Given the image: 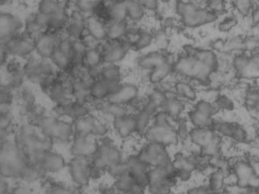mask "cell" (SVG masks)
<instances>
[{
    "instance_id": "cell-33",
    "label": "cell",
    "mask_w": 259,
    "mask_h": 194,
    "mask_svg": "<svg viewBox=\"0 0 259 194\" xmlns=\"http://www.w3.org/2000/svg\"><path fill=\"white\" fill-rule=\"evenodd\" d=\"M140 2H141V5L143 6L147 13L150 12V13H153L154 14L160 7L159 3L155 2V1H140Z\"/></svg>"
},
{
    "instance_id": "cell-24",
    "label": "cell",
    "mask_w": 259,
    "mask_h": 194,
    "mask_svg": "<svg viewBox=\"0 0 259 194\" xmlns=\"http://www.w3.org/2000/svg\"><path fill=\"white\" fill-rule=\"evenodd\" d=\"M109 3L111 19L117 22H127V3L111 1Z\"/></svg>"
},
{
    "instance_id": "cell-29",
    "label": "cell",
    "mask_w": 259,
    "mask_h": 194,
    "mask_svg": "<svg viewBox=\"0 0 259 194\" xmlns=\"http://www.w3.org/2000/svg\"><path fill=\"white\" fill-rule=\"evenodd\" d=\"M97 1H85V0H81V1H77L73 3L74 8L78 10V11L82 13L85 16H91L97 5Z\"/></svg>"
},
{
    "instance_id": "cell-14",
    "label": "cell",
    "mask_w": 259,
    "mask_h": 194,
    "mask_svg": "<svg viewBox=\"0 0 259 194\" xmlns=\"http://www.w3.org/2000/svg\"><path fill=\"white\" fill-rule=\"evenodd\" d=\"M112 125L120 138L126 139L137 134V123L133 114L125 115L112 120Z\"/></svg>"
},
{
    "instance_id": "cell-22",
    "label": "cell",
    "mask_w": 259,
    "mask_h": 194,
    "mask_svg": "<svg viewBox=\"0 0 259 194\" xmlns=\"http://www.w3.org/2000/svg\"><path fill=\"white\" fill-rule=\"evenodd\" d=\"M155 39H156V33L153 32L151 30L142 28L138 39L132 46V49L138 52L144 50L152 45Z\"/></svg>"
},
{
    "instance_id": "cell-2",
    "label": "cell",
    "mask_w": 259,
    "mask_h": 194,
    "mask_svg": "<svg viewBox=\"0 0 259 194\" xmlns=\"http://www.w3.org/2000/svg\"><path fill=\"white\" fill-rule=\"evenodd\" d=\"M40 132L51 141L66 143L74 138L73 124L56 115H49L40 124Z\"/></svg>"
},
{
    "instance_id": "cell-31",
    "label": "cell",
    "mask_w": 259,
    "mask_h": 194,
    "mask_svg": "<svg viewBox=\"0 0 259 194\" xmlns=\"http://www.w3.org/2000/svg\"><path fill=\"white\" fill-rule=\"evenodd\" d=\"M207 8L219 16L227 11L226 3L222 1H209L208 2Z\"/></svg>"
},
{
    "instance_id": "cell-11",
    "label": "cell",
    "mask_w": 259,
    "mask_h": 194,
    "mask_svg": "<svg viewBox=\"0 0 259 194\" xmlns=\"http://www.w3.org/2000/svg\"><path fill=\"white\" fill-rule=\"evenodd\" d=\"M71 151L75 158L88 159L93 156L97 147V142L92 137H74Z\"/></svg>"
},
{
    "instance_id": "cell-20",
    "label": "cell",
    "mask_w": 259,
    "mask_h": 194,
    "mask_svg": "<svg viewBox=\"0 0 259 194\" xmlns=\"http://www.w3.org/2000/svg\"><path fill=\"white\" fill-rule=\"evenodd\" d=\"M175 93L177 97L185 102H193L198 98V92L186 81L176 82Z\"/></svg>"
},
{
    "instance_id": "cell-28",
    "label": "cell",
    "mask_w": 259,
    "mask_h": 194,
    "mask_svg": "<svg viewBox=\"0 0 259 194\" xmlns=\"http://www.w3.org/2000/svg\"><path fill=\"white\" fill-rule=\"evenodd\" d=\"M239 23V19L235 15L227 16L218 24V29L221 32H230L234 29Z\"/></svg>"
},
{
    "instance_id": "cell-18",
    "label": "cell",
    "mask_w": 259,
    "mask_h": 194,
    "mask_svg": "<svg viewBox=\"0 0 259 194\" xmlns=\"http://www.w3.org/2000/svg\"><path fill=\"white\" fill-rule=\"evenodd\" d=\"M129 22H117L111 21L107 24V40H120L126 38L129 28Z\"/></svg>"
},
{
    "instance_id": "cell-27",
    "label": "cell",
    "mask_w": 259,
    "mask_h": 194,
    "mask_svg": "<svg viewBox=\"0 0 259 194\" xmlns=\"http://www.w3.org/2000/svg\"><path fill=\"white\" fill-rule=\"evenodd\" d=\"M214 103L220 112H233L235 109L234 102L226 94L219 93Z\"/></svg>"
},
{
    "instance_id": "cell-23",
    "label": "cell",
    "mask_w": 259,
    "mask_h": 194,
    "mask_svg": "<svg viewBox=\"0 0 259 194\" xmlns=\"http://www.w3.org/2000/svg\"><path fill=\"white\" fill-rule=\"evenodd\" d=\"M102 44V43H101ZM83 64L88 69L103 66V56H102L101 49L100 47L89 48L86 51L83 58Z\"/></svg>"
},
{
    "instance_id": "cell-36",
    "label": "cell",
    "mask_w": 259,
    "mask_h": 194,
    "mask_svg": "<svg viewBox=\"0 0 259 194\" xmlns=\"http://www.w3.org/2000/svg\"><path fill=\"white\" fill-rule=\"evenodd\" d=\"M257 142V145H259V129L257 128V132H256L255 141Z\"/></svg>"
},
{
    "instance_id": "cell-15",
    "label": "cell",
    "mask_w": 259,
    "mask_h": 194,
    "mask_svg": "<svg viewBox=\"0 0 259 194\" xmlns=\"http://www.w3.org/2000/svg\"><path fill=\"white\" fill-rule=\"evenodd\" d=\"M221 139L222 138L212 128L192 127L189 134V141L200 149Z\"/></svg>"
},
{
    "instance_id": "cell-12",
    "label": "cell",
    "mask_w": 259,
    "mask_h": 194,
    "mask_svg": "<svg viewBox=\"0 0 259 194\" xmlns=\"http://www.w3.org/2000/svg\"><path fill=\"white\" fill-rule=\"evenodd\" d=\"M87 16L74 8L69 13V20L65 31L73 39L82 38L86 34Z\"/></svg>"
},
{
    "instance_id": "cell-13",
    "label": "cell",
    "mask_w": 259,
    "mask_h": 194,
    "mask_svg": "<svg viewBox=\"0 0 259 194\" xmlns=\"http://www.w3.org/2000/svg\"><path fill=\"white\" fill-rule=\"evenodd\" d=\"M168 52L162 50H154L140 55L137 59V66L141 70L151 72L158 66L164 64L167 60Z\"/></svg>"
},
{
    "instance_id": "cell-16",
    "label": "cell",
    "mask_w": 259,
    "mask_h": 194,
    "mask_svg": "<svg viewBox=\"0 0 259 194\" xmlns=\"http://www.w3.org/2000/svg\"><path fill=\"white\" fill-rule=\"evenodd\" d=\"M107 24L99 20L94 16H87L86 21V34L99 42L107 40Z\"/></svg>"
},
{
    "instance_id": "cell-5",
    "label": "cell",
    "mask_w": 259,
    "mask_h": 194,
    "mask_svg": "<svg viewBox=\"0 0 259 194\" xmlns=\"http://www.w3.org/2000/svg\"><path fill=\"white\" fill-rule=\"evenodd\" d=\"M167 148L163 144L147 142L138 153V157L152 168L170 166L172 158Z\"/></svg>"
},
{
    "instance_id": "cell-26",
    "label": "cell",
    "mask_w": 259,
    "mask_h": 194,
    "mask_svg": "<svg viewBox=\"0 0 259 194\" xmlns=\"http://www.w3.org/2000/svg\"><path fill=\"white\" fill-rule=\"evenodd\" d=\"M63 5V2L58 1H41L38 4L37 11L48 16H52L59 11Z\"/></svg>"
},
{
    "instance_id": "cell-8",
    "label": "cell",
    "mask_w": 259,
    "mask_h": 194,
    "mask_svg": "<svg viewBox=\"0 0 259 194\" xmlns=\"http://www.w3.org/2000/svg\"><path fill=\"white\" fill-rule=\"evenodd\" d=\"M25 24L20 18L8 12L0 13V36L1 42L6 41L22 33Z\"/></svg>"
},
{
    "instance_id": "cell-21",
    "label": "cell",
    "mask_w": 259,
    "mask_h": 194,
    "mask_svg": "<svg viewBox=\"0 0 259 194\" xmlns=\"http://www.w3.org/2000/svg\"><path fill=\"white\" fill-rule=\"evenodd\" d=\"M127 3V21L131 24L138 25L147 15L140 1H128Z\"/></svg>"
},
{
    "instance_id": "cell-10",
    "label": "cell",
    "mask_w": 259,
    "mask_h": 194,
    "mask_svg": "<svg viewBox=\"0 0 259 194\" xmlns=\"http://www.w3.org/2000/svg\"><path fill=\"white\" fill-rule=\"evenodd\" d=\"M139 93L140 89L137 84L132 82L123 83L120 88L107 100L122 106H129L139 97Z\"/></svg>"
},
{
    "instance_id": "cell-34",
    "label": "cell",
    "mask_w": 259,
    "mask_h": 194,
    "mask_svg": "<svg viewBox=\"0 0 259 194\" xmlns=\"http://www.w3.org/2000/svg\"><path fill=\"white\" fill-rule=\"evenodd\" d=\"M226 40L221 38H218L212 42L211 47L212 50L216 51L218 52H224L225 49Z\"/></svg>"
},
{
    "instance_id": "cell-17",
    "label": "cell",
    "mask_w": 259,
    "mask_h": 194,
    "mask_svg": "<svg viewBox=\"0 0 259 194\" xmlns=\"http://www.w3.org/2000/svg\"><path fill=\"white\" fill-rule=\"evenodd\" d=\"M64 159L57 153H52L50 150L46 152L40 161L39 166L43 171H57L64 166Z\"/></svg>"
},
{
    "instance_id": "cell-35",
    "label": "cell",
    "mask_w": 259,
    "mask_h": 194,
    "mask_svg": "<svg viewBox=\"0 0 259 194\" xmlns=\"http://www.w3.org/2000/svg\"><path fill=\"white\" fill-rule=\"evenodd\" d=\"M215 194H238V191L233 190V186H230V187H225Z\"/></svg>"
},
{
    "instance_id": "cell-6",
    "label": "cell",
    "mask_w": 259,
    "mask_h": 194,
    "mask_svg": "<svg viewBox=\"0 0 259 194\" xmlns=\"http://www.w3.org/2000/svg\"><path fill=\"white\" fill-rule=\"evenodd\" d=\"M2 50L14 58H28L35 52V43L20 33L18 35L1 42Z\"/></svg>"
},
{
    "instance_id": "cell-1",
    "label": "cell",
    "mask_w": 259,
    "mask_h": 194,
    "mask_svg": "<svg viewBox=\"0 0 259 194\" xmlns=\"http://www.w3.org/2000/svg\"><path fill=\"white\" fill-rule=\"evenodd\" d=\"M176 14L180 17V22L187 28H196L212 23L218 16L208 8H198L193 2H177L174 6Z\"/></svg>"
},
{
    "instance_id": "cell-7",
    "label": "cell",
    "mask_w": 259,
    "mask_h": 194,
    "mask_svg": "<svg viewBox=\"0 0 259 194\" xmlns=\"http://www.w3.org/2000/svg\"><path fill=\"white\" fill-rule=\"evenodd\" d=\"M103 64H117L124 59L132 45L126 38L120 40H105L100 46Z\"/></svg>"
},
{
    "instance_id": "cell-9",
    "label": "cell",
    "mask_w": 259,
    "mask_h": 194,
    "mask_svg": "<svg viewBox=\"0 0 259 194\" xmlns=\"http://www.w3.org/2000/svg\"><path fill=\"white\" fill-rule=\"evenodd\" d=\"M62 39L61 33L46 31L34 41L35 52L40 57L50 59L53 53L58 46Z\"/></svg>"
},
{
    "instance_id": "cell-25",
    "label": "cell",
    "mask_w": 259,
    "mask_h": 194,
    "mask_svg": "<svg viewBox=\"0 0 259 194\" xmlns=\"http://www.w3.org/2000/svg\"><path fill=\"white\" fill-rule=\"evenodd\" d=\"M123 72L117 64H103L102 68L101 79L109 81L122 82Z\"/></svg>"
},
{
    "instance_id": "cell-19",
    "label": "cell",
    "mask_w": 259,
    "mask_h": 194,
    "mask_svg": "<svg viewBox=\"0 0 259 194\" xmlns=\"http://www.w3.org/2000/svg\"><path fill=\"white\" fill-rule=\"evenodd\" d=\"M227 174H228L221 171V170L214 169L212 168V171H210V174L208 177L206 184L210 188L211 190L214 194L217 193V192L227 187L225 179Z\"/></svg>"
},
{
    "instance_id": "cell-32",
    "label": "cell",
    "mask_w": 259,
    "mask_h": 194,
    "mask_svg": "<svg viewBox=\"0 0 259 194\" xmlns=\"http://www.w3.org/2000/svg\"><path fill=\"white\" fill-rule=\"evenodd\" d=\"M186 194H214L206 183L193 185L186 190Z\"/></svg>"
},
{
    "instance_id": "cell-30",
    "label": "cell",
    "mask_w": 259,
    "mask_h": 194,
    "mask_svg": "<svg viewBox=\"0 0 259 194\" xmlns=\"http://www.w3.org/2000/svg\"><path fill=\"white\" fill-rule=\"evenodd\" d=\"M16 100V90L9 87H2L1 89V105L3 107H11Z\"/></svg>"
},
{
    "instance_id": "cell-4",
    "label": "cell",
    "mask_w": 259,
    "mask_h": 194,
    "mask_svg": "<svg viewBox=\"0 0 259 194\" xmlns=\"http://www.w3.org/2000/svg\"><path fill=\"white\" fill-rule=\"evenodd\" d=\"M74 128V137H97L102 138L108 136L110 127L106 121L97 115H88L86 118L72 121Z\"/></svg>"
},
{
    "instance_id": "cell-3",
    "label": "cell",
    "mask_w": 259,
    "mask_h": 194,
    "mask_svg": "<svg viewBox=\"0 0 259 194\" xmlns=\"http://www.w3.org/2000/svg\"><path fill=\"white\" fill-rule=\"evenodd\" d=\"M232 166V172L236 178V187L242 189L255 188L259 186V177L256 176L247 160L246 154L244 156L229 158Z\"/></svg>"
}]
</instances>
